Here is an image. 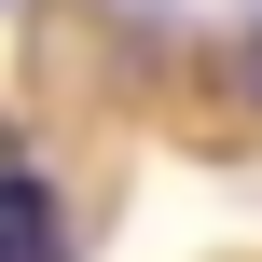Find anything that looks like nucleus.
Masks as SVG:
<instances>
[{
    "label": "nucleus",
    "mask_w": 262,
    "mask_h": 262,
    "mask_svg": "<svg viewBox=\"0 0 262 262\" xmlns=\"http://www.w3.org/2000/svg\"><path fill=\"white\" fill-rule=\"evenodd\" d=\"M0 262H69V207L41 166H0Z\"/></svg>",
    "instance_id": "f257e3e1"
}]
</instances>
